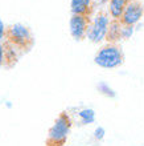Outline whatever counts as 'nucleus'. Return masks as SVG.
<instances>
[{
    "label": "nucleus",
    "instance_id": "obj_4",
    "mask_svg": "<svg viewBox=\"0 0 144 146\" xmlns=\"http://www.w3.org/2000/svg\"><path fill=\"white\" fill-rule=\"evenodd\" d=\"M108 24H110L108 13H106V12H103V11H99L98 13L93 17V20H90L86 37L89 38L91 42H95V44L103 41L105 37H106V32H107V28H108Z\"/></svg>",
    "mask_w": 144,
    "mask_h": 146
},
{
    "label": "nucleus",
    "instance_id": "obj_1",
    "mask_svg": "<svg viewBox=\"0 0 144 146\" xmlns=\"http://www.w3.org/2000/svg\"><path fill=\"white\" fill-rule=\"evenodd\" d=\"M4 41L11 45L17 53L21 56L28 53L34 45V36L29 28L24 24L16 23L5 27Z\"/></svg>",
    "mask_w": 144,
    "mask_h": 146
},
{
    "label": "nucleus",
    "instance_id": "obj_8",
    "mask_svg": "<svg viewBox=\"0 0 144 146\" xmlns=\"http://www.w3.org/2000/svg\"><path fill=\"white\" fill-rule=\"evenodd\" d=\"M120 38H123V24H120L119 20H110V24H108V28H107L106 32V40L108 44H116Z\"/></svg>",
    "mask_w": 144,
    "mask_h": 146
},
{
    "label": "nucleus",
    "instance_id": "obj_10",
    "mask_svg": "<svg viewBox=\"0 0 144 146\" xmlns=\"http://www.w3.org/2000/svg\"><path fill=\"white\" fill-rule=\"evenodd\" d=\"M131 0H108V13L111 19L119 20L122 13L124 12L126 7L128 5Z\"/></svg>",
    "mask_w": 144,
    "mask_h": 146
},
{
    "label": "nucleus",
    "instance_id": "obj_7",
    "mask_svg": "<svg viewBox=\"0 0 144 146\" xmlns=\"http://www.w3.org/2000/svg\"><path fill=\"white\" fill-rule=\"evenodd\" d=\"M19 57L20 54L4 40L0 42V68H12L19 61Z\"/></svg>",
    "mask_w": 144,
    "mask_h": 146
},
{
    "label": "nucleus",
    "instance_id": "obj_11",
    "mask_svg": "<svg viewBox=\"0 0 144 146\" xmlns=\"http://www.w3.org/2000/svg\"><path fill=\"white\" fill-rule=\"evenodd\" d=\"M78 117H80L81 125H89L95 121V111L90 108H85L78 111Z\"/></svg>",
    "mask_w": 144,
    "mask_h": 146
},
{
    "label": "nucleus",
    "instance_id": "obj_2",
    "mask_svg": "<svg viewBox=\"0 0 144 146\" xmlns=\"http://www.w3.org/2000/svg\"><path fill=\"white\" fill-rule=\"evenodd\" d=\"M73 127V118L68 111H61L48 130L45 146H65Z\"/></svg>",
    "mask_w": 144,
    "mask_h": 146
},
{
    "label": "nucleus",
    "instance_id": "obj_9",
    "mask_svg": "<svg viewBox=\"0 0 144 146\" xmlns=\"http://www.w3.org/2000/svg\"><path fill=\"white\" fill-rule=\"evenodd\" d=\"M93 0H72L70 3V11L72 15H84L90 17L93 13Z\"/></svg>",
    "mask_w": 144,
    "mask_h": 146
},
{
    "label": "nucleus",
    "instance_id": "obj_15",
    "mask_svg": "<svg viewBox=\"0 0 144 146\" xmlns=\"http://www.w3.org/2000/svg\"><path fill=\"white\" fill-rule=\"evenodd\" d=\"M93 1H98V3L103 4V3H107V1H108V0H93Z\"/></svg>",
    "mask_w": 144,
    "mask_h": 146
},
{
    "label": "nucleus",
    "instance_id": "obj_5",
    "mask_svg": "<svg viewBox=\"0 0 144 146\" xmlns=\"http://www.w3.org/2000/svg\"><path fill=\"white\" fill-rule=\"evenodd\" d=\"M143 15H144V4L140 0H131L128 5L126 7L124 12L122 13L119 21L123 25L133 27L143 17Z\"/></svg>",
    "mask_w": 144,
    "mask_h": 146
},
{
    "label": "nucleus",
    "instance_id": "obj_13",
    "mask_svg": "<svg viewBox=\"0 0 144 146\" xmlns=\"http://www.w3.org/2000/svg\"><path fill=\"white\" fill-rule=\"evenodd\" d=\"M105 137V129L103 127H97L95 129V131H94V138L97 139V141H101V139Z\"/></svg>",
    "mask_w": 144,
    "mask_h": 146
},
{
    "label": "nucleus",
    "instance_id": "obj_6",
    "mask_svg": "<svg viewBox=\"0 0 144 146\" xmlns=\"http://www.w3.org/2000/svg\"><path fill=\"white\" fill-rule=\"evenodd\" d=\"M90 17L84 15H72L70 21H69V28H70V35L74 40L81 41L86 37L87 28L90 24Z\"/></svg>",
    "mask_w": 144,
    "mask_h": 146
},
{
    "label": "nucleus",
    "instance_id": "obj_12",
    "mask_svg": "<svg viewBox=\"0 0 144 146\" xmlns=\"http://www.w3.org/2000/svg\"><path fill=\"white\" fill-rule=\"evenodd\" d=\"M98 89H99V92L103 93V94H106V96L108 97H114L115 96V93L114 90L111 88H108L106 84H103V82H101V84H98Z\"/></svg>",
    "mask_w": 144,
    "mask_h": 146
},
{
    "label": "nucleus",
    "instance_id": "obj_14",
    "mask_svg": "<svg viewBox=\"0 0 144 146\" xmlns=\"http://www.w3.org/2000/svg\"><path fill=\"white\" fill-rule=\"evenodd\" d=\"M4 32H5V25H4V23L0 19V42L4 40Z\"/></svg>",
    "mask_w": 144,
    "mask_h": 146
},
{
    "label": "nucleus",
    "instance_id": "obj_3",
    "mask_svg": "<svg viewBox=\"0 0 144 146\" xmlns=\"http://www.w3.org/2000/svg\"><path fill=\"white\" fill-rule=\"evenodd\" d=\"M94 62L101 68L112 69L118 68L124 62V53L122 48L118 44H108L99 48V50L95 53Z\"/></svg>",
    "mask_w": 144,
    "mask_h": 146
}]
</instances>
